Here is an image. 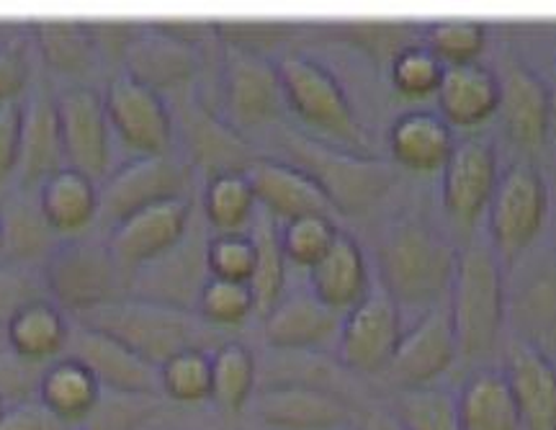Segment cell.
I'll return each instance as SVG.
<instances>
[{
  "label": "cell",
  "mask_w": 556,
  "mask_h": 430,
  "mask_svg": "<svg viewBox=\"0 0 556 430\" xmlns=\"http://www.w3.org/2000/svg\"><path fill=\"white\" fill-rule=\"evenodd\" d=\"M438 114L451 127H475L490 119L500 106V78L482 62H458L443 67L435 90Z\"/></svg>",
  "instance_id": "cell-26"
},
{
  "label": "cell",
  "mask_w": 556,
  "mask_h": 430,
  "mask_svg": "<svg viewBox=\"0 0 556 430\" xmlns=\"http://www.w3.org/2000/svg\"><path fill=\"white\" fill-rule=\"evenodd\" d=\"M5 248V232H3V219H0V251Z\"/></svg>",
  "instance_id": "cell-53"
},
{
  "label": "cell",
  "mask_w": 556,
  "mask_h": 430,
  "mask_svg": "<svg viewBox=\"0 0 556 430\" xmlns=\"http://www.w3.org/2000/svg\"><path fill=\"white\" fill-rule=\"evenodd\" d=\"M39 204L58 235H80L99 217V186L80 170L62 168L41 184Z\"/></svg>",
  "instance_id": "cell-32"
},
{
  "label": "cell",
  "mask_w": 556,
  "mask_h": 430,
  "mask_svg": "<svg viewBox=\"0 0 556 430\" xmlns=\"http://www.w3.org/2000/svg\"><path fill=\"white\" fill-rule=\"evenodd\" d=\"M443 62L426 45H407L392 60V83L405 96L435 93L443 78Z\"/></svg>",
  "instance_id": "cell-45"
},
{
  "label": "cell",
  "mask_w": 556,
  "mask_h": 430,
  "mask_svg": "<svg viewBox=\"0 0 556 430\" xmlns=\"http://www.w3.org/2000/svg\"><path fill=\"white\" fill-rule=\"evenodd\" d=\"M353 428L356 430H405L402 422L394 418L392 410L387 407H364V410L356 413V420H353Z\"/></svg>",
  "instance_id": "cell-51"
},
{
  "label": "cell",
  "mask_w": 556,
  "mask_h": 430,
  "mask_svg": "<svg viewBox=\"0 0 556 430\" xmlns=\"http://www.w3.org/2000/svg\"><path fill=\"white\" fill-rule=\"evenodd\" d=\"M103 103H106L111 129L119 131L122 140L135 148L137 155L173 150L176 122L168 101L157 90L119 71L111 78Z\"/></svg>",
  "instance_id": "cell-14"
},
{
  "label": "cell",
  "mask_w": 556,
  "mask_h": 430,
  "mask_svg": "<svg viewBox=\"0 0 556 430\" xmlns=\"http://www.w3.org/2000/svg\"><path fill=\"white\" fill-rule=\"evenodd\" d=\"M75 320L119 338L122 343H127L131 351H137L155 366H163L180 351H214L219 343H225L219 341V328L208 325L199 312L135 294H124L119 300L75 315Z\"/></svg>",
  "instance_id": "cell-2"
},
{
  "label": "cell",
  "mask_w": 556,
  "mask_h": 430,
  "mask_svg": "<svg viewBox=\"0 0 556 430\" xmlns=\"http://www.w3.org/2000/svg\"><path fill=\"white\" fill-rule=\"evenodd\" d=\"M197 212L193 197H176L144 206L122 222H116L106 235L111 253L124 268L131 270L139 263L155 258L186 232Z\"/></svg>",
  "instance_id": "cell-19"
},
{
  "label": "cell",
  "mask_w": 556,
  "mask_h": 430,
  "mask_svg": "<svg viewBox=\"0 0 556 430\" xmlns=\"http://www.w3.org/2000/svg\"><path fill=\"white\" fill-rule=\"evenodd\" d=\"M29 80V52L21 41L0 45V103H11Z\"/></svg>",
  "instance_id": "cell-48"
},
{
  "label": "cell",
  "mask_w": 556,
  "mask_h": 430,
  "mask_svg": "<svg viewBox=\"0 0 556 430\" xmlns=\"http://www.w3.org/2000/svg\"><path fill=\"white\" fill-rule=\"evenodd\" d=\"M340 430H356L353 426H348V428H340Z\"/></svg>",
  "instance_id": "cell-55"
},
{
  "label": "cell",
  "mask_w": 556,
  "mask_h": 430,
  "mask_svg": "<svg viewBox=\"0 0 556 430\" xmlns=\"http://www.w3.org/2000/svg\"><path fill=\"white\" fill-rule=\"evenodd\" d=\"M193 165L178 152L135 155L119 168L109 170L99 184V219L109 230L129 214L157 201L193 197Z\"/></svg>",
  "instance_id": "cell-8"
},
{
  "label": "cell",
  "mask_w": 556,
  "mask_h": 430,
  "mask_svg": "<svg viewBox=\"0 0 556 430\" xmlns=\"http://www.w3.org/2000/svg\"><path fill=\"white\" fill-rule=\"evenodd\" d=\"M548 212V189L536 165L518 161L500 173L486 206L490 245L497 258L516 261L536 240Z\"/></svg>",
  "instance_id": "cell-9"
},
{
  "label": "cell",
  "mask_w": 556,
  "mask_h": 430,
  "mask_svg": "<svg viewBox=\"0 0 556 430\" xmlns=\"http://www.w3.org/2000/svg\"><path fill=\"white\" fill-rule=\"evenodd\" d=\"M208 240H212L208 222L197 210L186 232L168 251L129 270V294L197 312L201 291L212 279Z\"/></svg>",
  "instance_id": "cell-7"
},
{
  "label": "cell",
  "mask_w": 556,
  "mask_h": 430,
  "mask_svg": "<svg viewBox=\"0 0 556 430\" xmlns=\"http://www.w3.org/2000/svg\"><path fill=\"white\" fill-rule=\"evenodd\" d=\"M34 39L47 67L60 75L83 78L99 62V41L88 21L70 16H47L34 21Z\"/></svg>",
  "instance_id": "cell-31"
},
{
  "label": "cell",
  "mask_w": 556,
  "mask_h": 430,
  "mask_svg": "<svg viewBox=\"0 0 556 430\" xmlns=\"http://www.w3.org/2000/svg\"><path fill=\"white\" fill-rule=\"evenodd\" d=\"M122 62L124 73L163 96L165 90L189 88L204 58L197 47L170 37L157 26H139Z\"/></svg>",
  "instance_id": "cell-21"
},
{
  "label": "cell",
  "mask_w": 556,
  "mask_h": 430,
  "mask_svg": "<svg viewBox=\"0 0 556 430\" xmlns=\"http://www.w3.org/2000/svg\"><path fill=\"white\" fill-rule=\"evenodd\" d=\"M70 356H75L96 374L103 390L129 392V394H160V366L131 351L119 338L109 332L80 325L70 332Z\"/></svg>",
  "instance_id": "cell-18"
},
{
  "label": "cell",
  "mask_w": 556,
  "mask_h": 430,
  "mask_svg": "<svg viewBox=\"0 0 556 430\" xmlns=\"http://www.w3.org/2000/svg\"><path fill=\"white\" fill-rule=\"evenodd\" d=\"M441 170L443 210L458 225H475L479 214L490 206L500 178L495 144L482 135L462 137Z\"/></svg>",
  "instance_id": "cell-17"
},
{
  "label": "cell",
  "mask_w": 556,
  "mask_h": 430,
  "mask_svg": "<svg viewBox=\"0 0 556 430\" xmlns=\"http://www.w3.org/2000/svg\"><path fill=\"white\" fill-rule=\"evenodd\" d=\"M345 312L332 309L315 291H291L263 317V336L274 351H315L338 336Z\"/></svg>",
  "instance_id": "cell-24"
},
{
  "label": "cell",
  "mask_w": 556,
  "mask_h": 430,
  "mask_svg": "<svg viewBox=\"0 0 556 430\" xmlns=\"http://www.w3.org/2000/svg\"><path fill=\"white\" fill-rule=\"evenodd\" d=\"M458 358L484 361L497 349L505 322V281L497 253L490 242L475 240L458 253L454 283L448 291Z\"/></svg>",
  "instance_id": "cell-4"
},
{
  "label": "cell",
  "mask_w": 556,
  "mask_h": 430,
  "mask_svg": "<svg viewBox=\"0 0 556 430\" xmlns=\"http://www.w3.org/2000/svg\"><path fill=\"white\" fill-rule=\"evenodd\" d=\"M21 142V103H0V180L16 170Z\"/></svg>",
  "instance_id": "cell-50"
},
{
  "label": "cell",
  "mask_w": 556,
  "mask_h": 430,
  "mask_svg": "<svg viewBox=\"0 0 556 430\" xmlns=\"http://www.w3.org/2000/svg\"><path fill=\"white\" fill-rule=\"evenodd\" d=\"M58 114L62 129L67 168L101 180L109 176V114L99 90L88 86L62 88L58 96Z\"/></svg>",
  "instance_id": "cell-16"
},
{
  "label": "cell",
  "mask_w": 556,
  "mask_h": 430,
  "mask_svg": "<svg viewBox=\"0 0 556 430\" xmlns=\"http://www.w3.org/2000/svg\"><path fill=\"white\" fill-rule=\"evenodd\" d=\"M163 410L160 394L103 390L99 405L83 420V430H142Z\"/></svg>",
  "instance_id": "cell-40"
},
{
  "label": "cell",
  "mask_w": 556,
  "mask_h": 430,
  "mask_svg": "<svg viewBox=\"0 0 556 430\" xmlns=\"http://www.w3.org/2000/svg\"><path fill=\"white\" fill-rule=\"evenodd\" d=\"M261 430H340L358 407L343 394L299 381H268L250 400Z\"/></svg>",
  "instance_id": "cell-12"
},
{
  "label": "cell",
  "mask_w": 556,
  "mask_h": 430,
  "mask_svg": "<svg viewBox=\"0 0 556 430\" xmlns=\"http://www.w3.org/2000/svg\"><path fill=\"white\" fill-rule=\"evenodd\" d=\"M454 144V127L435 111H405L389 129V150L397 165L409 170L430 173L443 168Z\"/></svg>",
  "instance_id": "cell-28"
},
{
  "label": "cell",
  "mask_w": 556,
  "mask_h": 430,
  "mask_svg": "<svg viewBox=\"0 0 556 430\" xmlns=\"http://www.w3.org/2000/svg\"><path fill=\"white\" fill-rule=\"evenodd\" d=\"M176 109L173 122H178L180 142L186 148L184 157L193 165V170H204L212 178L227 170H248L258 157L242 131L235 129L225 116L214 114L197 96H178Z\"/></svg>",
  "instance_id": "cell-15"
},
{
  "label": "cell",
  "mask_w": 556,
  "mask_h": 430,
  "mask_svg": "<svg viewBox=\"0 0 556 430\" xmlns=\"http://www.w3.org/2000/svg\"><path fill=\"white\" fill-rule=\"evenodd\" d=\"M462 430H523L503 369L477 366L456 394Z\"/></svg>",
  "instance_id": "cell-29"
},
{
  "label": "cell",
  "mask_w": 556,
  "mask_h": 430,
  "mask_svg": "<svg viewBox=\"0 0 556 430\" xmlns=\"http://www.w3.org/2000/svg\"><path fill=\"white\" fill-rule=\"evenodd\" d=\"M309 289L338 312H348L364 300L371 289V276H368L366 255L353 235L340 230L328 253L312 263Z\"/></svg>",
  "instance_id": "cell-27"
},
{
  "label": "cell",
  "mask_w": 556,
  "mask_h": 430,
  "mask_svg": "<svg viewBox=\"0 0 556 430\" xmlns=\"http://www.w3.org/2000/svg\"><path fill=\"white\" fill-rule=\"evenodd\" d=\"M500 78V116L505 135L520 150H536L546 142L552 122V90L531 67L510 62Z\"/></svg>",
  "instance_id": "cell-22"
},
{
  "label": "cell",
  "mask_w": 556,
  "mask_h": 430,
  "mask_svg": "<svg viewBox=\"0 0 556 430\" xmlns=\"http://www.w3.org/2000/svg\"><path fill=\"white\" fill-rule=\"evenodd\" d=\"M41 300H50L41 268L34 270L29 261L16 258L0 263V328H5L16 312Z\"/></svg>",
  "instance_id": "cell-44"
},
{
  "label": "cell",
  "mask_w": 556,
  "mask_h": 430,
  "mask_svg": "<svg viewBox=\"0 0 556 430\" xmlns=\"http://www.w3.org/2000/svg\"><path fill=\"white\" fill-rule=\"evenodd\" d=\"M389 410L405 430H462L456 397L438 384L397 390Z\"/></svg>",
  "instance_id": "cell-37"
},
{
  "label": "cell",
  "mask_w": 556,
  "mask_h": 430,
  "mask_svg": "<svg viewBox=\"0 0 556 430\" xmlns=\"http://www.w3.org/2000/svg\"><path fill=\"white\" fill-rule=\"evenodd\" d=\"M222 45V41H219ZM222 109L235 129H258L281 119L287 106L278 62L245 47L222 45Z\"/></svg>",
  "instance_id": "cell-10"
},
{
  "label": "cell",
  "mask_w": 556,
  "mask_h": 430,
  "mask_svg": "<svg viewBox=\"0 0 556 430\" xmlns=\"http://www.w3.org/2000/svg\"><path fill=\"white\" fill-rule=\"evenodd\" d=\"M258 212L253 184L245 170H227L206 178L201 191V214L217 232L245 230Z\"/></svg>",
  "instance_id": "cell-35"
},
{
  "label": "cell",
  "mask_w": 556,
  "mask_h": 430,
  "mask_svg": "<svg viewBox=\"0 0 556 430\" xmlns=\"http://www.w3.org/2000/svg\"><path fill=\"white\" fill-rule=\"evenodd\" d=\"M516 397L523 430H556V361L526 338L505 343L500 366Z\"/></svg>",
  "instance_id": "cell-20"
},
{
  "label": "cell",
  "mask_w": 556,
  "mask_h": 430,
  "mask_svg": "<svg viewBox=\"0 0 556 430\" xmlns=\"http://www.w3.org/2000/svg\"><path fill=\"white\" fill-rule=\"evenodd\" d=\"M101 381L75 356L52 361L41 374L39 402L67 426H83L101 400Z\"/></svg>",
  "instance_id": "cell-30"
},
{
  "label": "cell",
  "mask_w": 556,
  "mask_h": 430,
  "mask_svg": "<svg viewBox=\"0 0 556 430\" xmlns=\"http://www.w3.org/2000/svg\"><path fill=\"white\" fill-rule=\"evenodd\" d=\"M5 345H9V338H5V328H0V351H5Z\"/></svg>",
  "instance_id": "cell-52"
},
{
  "label": "cell",
  "mask_w": 556,
  "mask_h": 430,
  "mask_svg": "<svg viewBox=\"0 0 556 430\" xmlns=\"http://www.w3.org/2000/svg\"><path fill=\"white\" fill-rule=\"evenodd\" d=\"M67 168L58 101L47 90L34 93L21 106V142H18V178L21 186L45 184L52 173Z\"/></svg>",
  "instance_id": "cell-25"
},
{
  "label": "cell",
  "mask_w": 556,
  "mask_h": 430,
  "mask_svg": "<svg viewBox=\"0 0 556 430\" xmlns=\"http://www.w3.org/2000/svg\"><path fill=\"white\" fill-rule=\"evenodd\" d=\"M163 397L180 405H197L212 400V351L189 349L160 366Z\"/></svg>",
  "instance_id": "cell-38"
},
{
  "label": "cell",
  "mask_w": 556,
  "mask_h": 430,
  "mask_svg": "<svg viewBox=\"0 0 556 430\" xmlns=\"http://www.w3.org/2000/svg\"><path fill=\"white\" fill-rule=\"evenodd\" d=\"M37 366L39 364L21 358L11 349L0 351V400L13 397L18 405V402L31 400V392L39 394V381L45 371H39Z\"/></svg>",
  "instance_id": "cell-47"
},
{
  "label": "cell",
  "mask_w": 556,
  "mask_h": 430,
  "mask_svg": "<svg viewBox=\"0 0 556 430\" xmlns=\"http://www.w3.org/2000/svg\"><path fill=\"white\" fill-rule=\"evenodd\" d=\"M278 144L289 163L315 178V184L325 191L338 214L368 212L397 184L394 165L381 157L336 148V144L304 135L299 129H278Z\"/></svg>",
  "instance_id": "cell-3"
},
{
  "label": "cell",
  "mask_w": 556,
  "mask_h": 430,
  "mask_svg": "<svg viewBox=\"0 0 556 430\" xmlns=\"http://www.w3.org/2000/svg\"><path fill=\"white\" fill-rule=\"evenodd\" d=\"M381 289L397 304L433 307L448 300L458 251L446 235L422 219H397L381 232L377 248Z\"/></svg>",
  "instance_id": "cell-1"
},
{
  "label": "cell",
  "mask_w": 556,
  "mask_h": 430,
  "mask_svg": "<svg viewBox=\"0 0 556 430\" xmlns=\"http://www.w3.org/2000/svg\"><path fill=\"white\" fill-rule=\"evenodd\" d=\"M250 238L255 242V266L248 283L255 296V312L266 317L274 309V304L287 294L289 258L281 245V222L258 206L253 222H250Z\"/></svg>",
  "instance_id": "cell-34"
},
{
  "label": "cell",
  "mask_w": 556,
  "mask_h": 430,
  "mask_svg": "<svg viewBox=\"0 0 556 430\" xmlns=\"http://www.w3.org/2000/svg\"><path fill=\"white\" fill-rule=\"evenodd\" d=\"M430 52L443 65H458V62H477L486 47V26L471 16H446L438 18L426 29V41Z\"/></svg>",
  "instance_id": "cell-39"
},
{
  "label": "cell",
  "mask_w": 556,
  "mask_h": 430,
  "mask_svg": "<svg viewBox=\"0 0 556 430\" xmlns=\"http://www.w3.org/2000/svg\"><path fill=\"white\" fill-rule=\"evenodd\" d=\"M458 358L454 320L448 300L433 304L420 315L413 328L402 332L397 351L384 369V377L394 390L435 384Z\"/></svg>",
  "instance_id": "cell-13"
},
{
  "label": "cell",
  "mask_w": 556,
  "mask_h": 430,
  "mask_svg": "<svg viewBox=\"0 0 556 430\" xmlns=\"http://www.w3.org/2000/svg\"><path fill=\"white\" fill-rule=\"evenodd\" d=\"M3 232L5 245L11 248L16 261H31L34 255H41V261H45L47 253L54 248V242H58V232L52 230L45 212H41L39 199L37 204L16 201L11 217L3 219Z\"/></svg>",
  "instance_id": "cell-42"
},
{
  "label": "cell",
  "mask_w": 556,
  "mask_h": 430,
  "mask_svg": "<svg viewBox=\"0 0 556 430\" xmlns=\"http://www.w3.org/2000/svg\"><path fill=\"white\" fill-rule=\"evenodd\" d=\"M197 312L214 328H235L255 312V296L248 281L212 276L199 296Z\"/></svg>",
  "instance_id": "cell-41"
},
{
  "label": "cell",
  "mask_w": 556,
  "mask_h": 430,
  "mask_svg": "<svg viewBox=\"0 0 556 430\" xmlns=\"http://www.w3.org/2000/svg\"><path fill=\"white\" fill-rule=\"evenodd\" d=\"M3 413H5V407H3V400H0V418H3Z\"/></svg>",
  "instance_id": "cell-54"
},
{
  "label": "cell",
  "mask_w": 556,
  "mask_h": 430,
  "mask_svg": "<svg viewBox=\"0 0 556 430\" xmlns=\"http://www.w3.org/2000/svg\"><path fill=\"white\" fill-rule=\"evenodd\" d=\"M255 266V242L250 232H217L208 240V268L212 276L250 281Z\"/></svg>",
  "instance_id": "cell-46"
},
{
  "label": "cell",
  "mask_w": 556,
  "mask_h": 430,
  "mask_svg": "<svg viewBox=\"0 0 556 430\" xmlns=\"http://www.w3.org/2000/svg\"><path fill=\"white\" fill-rule=\"evenodd\" d=\"M338 232V225L328 214H304V217L281 222L283 253L289 261L309 268L328 253Z\"/></svg>",
  "instance_id": "cell-43"
},
{
  "label": "cell",
  "mask_w": 556,
  "mask_h": 430,
  "mask_svg": "<svg viewBox=\"0 0 556 430\" xmlns=\"http://www.w3.org/2000/svg\"><path fill=\"white\" fill-rule=\"evenodd\" d=\"M402 328L400 304L384 289L368 294L343 315L338 332V361L351 374L381 377L397 351Z\"/></svg>",
  "instance_id": "cell-11"
},
{
  "label": "cell",
  "mask_w": 556,
  "mask_h": 430,
  "mask_svg": "<svg viewBox=\"0 0 556 430\" xmlns=\"http://www.w3.org/2000/svg\"><path fill=\"white\" fill-rule=\"evenodd\" d=\"M0 430H70V426L47 410L39 400H26L3 413Z\"/></svg>",
  "instance_id": "cell-49"
},
{
  "label": "cell",
  "mask_w": 556,
  "mask_h": 430,
  "mask_svg": "<svg viewBox=\"0 0 556 430\" xmlns=\"http://www.w3.org/2000/svg\"><path fill=\"white\" fill-rule=\"evenodd\" d=\"M5 338H9V349L21 358L45 364L62 349H67L70 328L58 304L41 300L11 317V322L5 325Z\"/></svg>",
  "instance_id": "cell-33"
},
{
  "label": "cell",
  "mask_w": 556,
  "mask_h": 430,
  "mask_svg": "<svg viewBox=\"0 0 556 430\" xmlns=\"http://www.w3.org/2000/svg\"><path fill=\"white\" fill-rule=\"evenodd\" d=\"M50 300L75 315L129 294V270L116 261L106 240L70 235L54 242L41 261Z\"/></svg>",
  "instance_id": "cell-5"
},
{
  "label": "cell",
  "mask_w": 556,
  "mask_h": 430,
  "mask_svg": "<svg viewBox=\"0 0 556 430\" xmlns=\"http://www.w3.org/2000/svg\"><path fill=\"white\" fill-rule=\"evenodd\" d=\"M287 106L319 135L330 137L345 150H366V131L361 127L345 88L323 62L302 52H287L278 60Z\"/></svg>",
  "instance_id": "cell-6"
},
{
  "label": "cell",
  "mask_w": 556,
  "mask_h": 430,
  "mask_svg": "<svg viewBox=\"0 0 556 430\" xmlns=\"http://www.w3.org/2000/svg\"><path fill=\"white\" fill-rule=\"evenodd\" d=\"M245 173L253 184L258 206L278 222L304 217V214H328V217L338 214L315 178L294 163L278 157H255Z\"/></svg>",
  "instance_id": "cell-23"
},
{
  "label": "cell",
  "mask_w": 556,
  "mask_h": 430,
  "mask_svg": "<svg viewBox=\"0 0 556 430\" xmlns=\"http://www.w3.org/2000/svg\"><path fill=\"white\" fill-rule=\"evenodd\" d=\"M258 361L240 341H225L212 351V400L219 410L238 415L255 394Z\"/></svg>",
  "instance_id": "cell-36"
}]
</instances>
